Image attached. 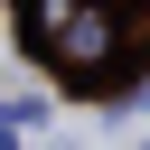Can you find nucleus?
Instances as JSON below:
<instances>
[{
    "instance_id": "nucleus-1",
    "label": "nucleus",
    "mask_w": 150,
    "mask_h": 150,
    "mask_svg": "<svg viewBox=\"0 0 150 150\" xmlns=\"http://www.w3.org/2000/svg\"><path fill=\"white\" fill-rule=\"evenodd\" d=\"M19 38L56 75H103V66H122V47H141L112 0H19Z\"/></svg>"
}]
</instances>
